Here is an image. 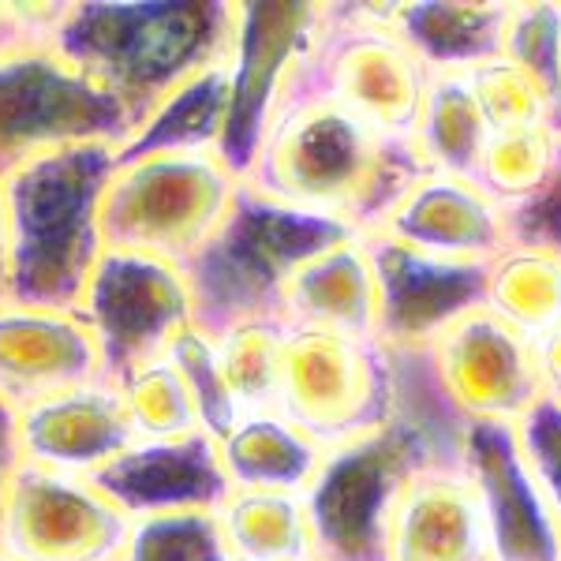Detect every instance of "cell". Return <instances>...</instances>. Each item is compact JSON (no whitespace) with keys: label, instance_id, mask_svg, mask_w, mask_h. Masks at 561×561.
<instances>
[{"label":"cell","instance_id":"cell-33","mask_svg":"<svg viewBox=\"0 0 561 561\" xmlns=\"http://www.w3.org/2000/svg\"><path fill=\"white\" fill-rule=\"evenodd\" d=\"M465 76L491 131L528 128V124H554V113L542 102V94L505 57L483 60L472 71H465Z\"/></svg>","mask_w":561,"mask_h":561},{"label":"cell","instance_id":"cell-5","mask_svg":"<svg viewBox=\"0 0 561 561\" xmlns=\"http://www.w3.org/2000/svg\"><path fill=\"white\" fill-rule=\"evenodd\" d=\"M240 184L217 150L121 161L102 203L105 248L187 266L229 214Z\"/></svg>","mask_w":561,"mask_h":561},{"label":"cell","instance_id":"cell-7","mask_svg":"<svg viewBox=\"0 0 561 561\" xmlns=\"http://www.w3.org/2000/svg\"><path fill=\"white\" fill-rule=\"evenodd\" d=\"M457 449L397 420L370 438L330 449L304 494L314 531V561H382L386 520L404 479L423 460Z\"/></svg>","mask_w":561,"mask_h":561},{"label":"cell","instance_id":"cell-38","mask_svg":"<svg viewBox=\"0 0 561 561\" xmlns=\"http://www.w3.org/2000/svg\"><path fill=\"white\" fill-rule=\"evenodd\" d=\"M20 465H23V454H20V434H15V409H8V404L0 401V510H4L8 483H12Z\"/></svg>","mask_w":561,"mask_h":561},{"label":"cell","instance_id":"cell-35","mask_svg":"<svg viewBox=\"0 0 561 561\" xmlns=\"http://www.w3.org/2000/svg\"><path fill=\"white\" fill-rule=\"evenodd\" d=\"M513 434H517L520 454L528 460L531 476H536L561 531V404L542 397L536 409L513 427Z\"/></svg>","mask_w":561,"mask_h":561},{"label":"cell","instance_id":"cell-24","mask_svg":"<svg viewBox=\"0 0 561 561\" xmlns=\"http://www.w3.org/2000/svg\"><path fill=\"white\" fill-rule=\"evenodd\" d=\"M232 105L229 57L203 68L176 87L121 147V161L153 158V153H206L221 147Z\"/></svg>","mask_w":561,"mask_h":561},{"label":"cell","instance_id":"cell-2","mask_svg":"<svg viewBox=\"0 0 561 561\" xmlns=\"http://www.w3.org/2000/svg\"><path fill=\"white\" fill-rule=\"evenodd\" d=\"M237 0H68L53 49L142 121L232 49Z\"/></svg>","mask_w":561,"mask_h":561},{"label":"cell","instance_id":"cell-21","mask_svg":"<svg viewBox=\"0 0 561 561\" xmlns=\"http://www.w3.org/2000/svg\"><path fill=\"white\" fill-rule=\"evenodd\" d=\"M382 285V345L423 348L460 311L479 304L483 266H449L364 237Z\"/></svg>","mask_w":561,"mask_h":561},{"label":"cell","instance_id":"cell-6","mask_svg":"<svg viewBox=\"0 0 561 561\" xmlns=\"http://www.w3.org/2000/svg\"><path fill=\"white\" fill-rule=\"evenodd\" d=\"M277 412L330 454L393 420V352L378 337L288 325Z\"/></svg>","mask_w":561,"mask_h":561},{"label":"cell","instance_id":"cell-10","mask_svg":"<svg viewBox=\"0 0 561 561\" xmlns=\"http://www.w3.org/2000/svg\"><path fill=\"white\" fill-rule=\"evenodd\" d=\"M420 356L442 404L465 427H517L547 397L536 345L483 304L449 319Z\"/></svg>","mask_w":561,"mask_h":561},{"label":"cell","instance_id":"cell-31","mask_svg":"<svg viewBox=\"0 0 561 561\" xmlns=\"http://www.w3.org/2000/svg\"><path fill=\"white\" fill-rule=\"evenodd\" d=\"M513 68L528 76L542 102L561 121V0H513L502 31V49Z\"/></svg>","mask_w":561,"mask_h":561},{"label":"cell","instance_id":"cell-26","mask_svg":"<svg viewBox=\"0 0 561 561\" xmlns=\"http://www.w3.org/2000/svg\"><path fill=\"white\" fill-rule=\"evenodd\" d=\"M479 304L539 345L561 322V251L510 243L483 266Z\"/></svg>","mask_w":561,"mask_h":561},{"label":"cell","instance_id":"cell-28","mask_svg":"<svg viewBox=\"0 0 561 561\" xmlns=\"http://www.w3.org/2000/svg\"><path fill=\"white\" fill-rule=\"evenodd\" d=\"M214 337L217 370L237 415L277 409L280 386V352H285V319H251L237 322Z\"/></svg>","mask_w":561,"mask_h":561},{"label":"cell","instance_id":"cell-11","mask_svg":"<svg viewBox=\"0 0 561 561\" xmlns=\"http://www.w3.org/2000/svg\"><path fill=\"white\" fill-rule=\"evenodd\" d=\"M76 311L98 341L105 382H121L135 367L161 359L195 325L184 266L113 248L102 251Z\"/></svg>","mask_w":561,"mask_h":561},{"label":"cell","instance_id":"cell-40","mask_svg":"<svg viewBox=\"0 0 561 561\" xmlns=\"http://www.w3.org/2000/svg\"><path fill=\"white\" fill-rule=\"evenodd\" d=\"M0 304H8V203H4V176H0Z\"/></svg>","mask_w":561,"mask_h":561},{"label":"cell","instance_id":"cell-42","mask_svg":"<svg viewBox=\"0 0 561 561\" xmlns=\"http://www.w3.org/2000/svg\"><path fill=\"white\" fill-rule=\"evenodd\" d=\"M554 128H558V131H561V121H558V124H554Z\"/></svg>","mask_w":561,"mask_h":561},{"label":"cell","instance_id":"cell-25","mask_svg":"<svg viewBox=\"0 0 561 561\" xmlns=\"http://www.w3.org/2000/svg\"><path fill=\"white\" fill-rule=\"evenodd\" d=\"M491 139L465 71H431L412 128V150L423 173L476 180L479 158Z\"/></svg>","mask_w":561,"mask_h":561},{"label":"cell","instance_id":"cell-34","mask_svg":"<svg viewBox=\"0 0 561 561\" xmlns=\"http://www.w3.org/2000/svg\"><path fill=\"white\" fill-rule=\"evenodd\" d=\"M165 356L173 359L176 370L184 375L187 389H192V401L198 409V420H203V431L210 434V438L229 431L232 420H237V409H232L229 393H225L210 333H203L198 325H192V330L180 333Z\"/></svg>","mask_w":561,"mask_h":561},{"label":"cell","instance_id":"cell-29","mask_svg":"<svg viewBox=\"0 0 561 561\" xmlns=\"http://www.w3.org/2000/svg\"><path fill=\"white\" fill-rule=\"evenodd\" d=\"M561 169V131L554 124H528V128L491 131L476 169V184L494 198L497 206L528 203L547 187V180Z\"/></svg>","mask_w":561,"mask_h":561},{"label":"cell","instance_id":"cell-27","mask_svg":"<svg viewBox=\"0 0 561 561\" xmlns=\"http://www.w3.org/2000/svg\"><path fill=\"white\" fill-rule=\"evenodd\" d=\"M217 524L232 561H314V531L304 494L229 491Z\"/></svg>","mask_w":561,"mask_h":561},{"label":"cell","instance_id":"cell-36","mask_svg":"<svg viewBox=\"0 0 561 561\" xmlns=\"http://www.w3.org/2000/svg\"><path fill=\"white\" fill-rule=\"evenodd\" d=\"M68 0H0V57L31 49V45H53Z\"/></svg>","mask_w":561,"mask_h":561},{"label":"cell","instance_id":"cell-14","mask_svg":"<svg viewBox=\"0 0 561 561\" xmlns=\"http://www.w3.org/2000/svg\"><path fill=\"white\" fill-rule=\"evenodd\" d=\"M367 237L449 266H486L510 248V225L476 180L420 173Z\"/></svg>","mask_w":561,"mask_h":561},{"label":"cell","instance_id":"cell-32","mask_svg":"<svg viewBox=\"0 0 561 561\" xmlns=\"http://www.w3.org/2000/svg\"><path fill=\"white\" fill-rule=\"evenodd\" d=\"M121 561H232L221 539L217 513H158L135 517Z\"/></svg>","mask_w":561,"mask_h":561},{"label":"cell","instance_id":"cell-19","mask_svg":"<svg viewBox=\"0 0 561 561\" xmlns=\"http://www.w3.org/2000/svg\"><path fill=\"white\" fill-rule=\"evenodd\" d=\"M94 483L135 517L210 510L229 497L217 442L206 431L165 442H131L121 457L94 476Z\"/></svg>","mask_w":561,"mask_h":561},{"label":"cell","instance_id":"cell-4","mask_svg":"<svg viewBox=\"0 0 561 561\" xmlns=\"http://www.w3.org/2000/svg\"><path fill=\"white\" fill-rule=\"evenodd\" d=\"M341 237L352 232L270 203L255 187L240 184L214 237L184 266L195 300V325L203 333H221L237 322L280 319L277 307L288 274Z\"/></svg>","mask_w":561,"mask_h":561},{"label":"cell","instance_id":"cell-23","mask_svg":"<svg viewBox=\"0 0 561 561\" xmlns=\"http://www.w3.org/2000/svg\"><path fill=\"white\" fill-rule=\"evenodd\" d=\"M217 457L232 491H288L307 494L319 476L325 449L277 409L243 412L217 434Z\"/></svg>","mask_w":561,"mask_h":561},{"label":"cell","instance_id":"cell-9","mask_svg":"<svg viewBox=\"0 0 561 561\" xmlns=\"http://www.w3.org/2000/svg\"><path fill=\"white\" fill-rule=\"evenodd\" d=\"M330 15V0H237L229 49L232 105L217 153L240 180L288 87L319 53Z\"/></svg>","mask_w":561,"mask_h":561},{"label":"cell","instance_id":"cell-13","mask_svg":"<svg viewBox=\"0 0 561 561\" xmlns=\"http://www.w3.org/2000/svg\"><path fill=\"white\" fill-rule=\"evenodd\" d=\"M128 513L94 479L20 465L0 510V554L12 561H121Z\"/></svg>","mask_w":561,"mask_h":561},{"label":"cell","instance_id":"cell-8","mask_svg":"<svg viewBox=\"0 0 561 561\" xmlns=\"http://www.w3.org/2000/svg\"><path fill=\"white\" fill-rule=\"evenodd\" d=\"M135 124L116 98L53 45L0 57V176L83 142H124Z\"/></svg>","mask_w":561,"mask_h":561},{"label":"cell","instance_id":"cell-37","mask_svg":"<svg viewBox=\"0 0 561 561\" xmlns=\"http://www.w3.org/2000/svg\"><path fill=\"white\" fill-rule=\"evenodd\" d=\"M505 225H510V243L561 251V169L528 203L505 210Z\"/></svg>","mask_w":561,"mask_h":561},{"label":"cell","instance_id":"cell-22","mask_svg":"<svg viewBox=\"0 0 561 561\" xmlns=\"http://www.w3.org/2000/svg\"><path fill=\"white\" fill-rule=\"evenodd\" d=\"M513 0H378L382 20L431 71H472L497 57Z\"/></svg>","mask_w":561,"mask_h":561},{"label":"cell","instance_id":"cell-1","mask_svg":"<svg viewBox=\"0 0 561 561\" xmlns=\"http://www.w3.org/2000/svg\"><path fill=\"white\" fill-rule=\"evenodd\" d=\"M311 65L277 105L243 184L270 203L367 237L423 165L412 139L375 128L325 94L311 79Z\"/></svg>","mask_w":561,"mask_h":561},{"label":"cell","instance_id":"cell-30","mask_svg":"<svg viewBox=\"0 0 561 561\" xmlns=\"http://www.w3.org/2000/svg\"><path fill=\"white\" fill-rule=\"evenodd\" d=\"M113 386L121 389L135 442H165L203 431L192 389H187L184 375L169 356L135 367L131 375H124Z\"/></svg>","mask_w":561,"mask_h":561},{"label":"cell","instance_id":"cell-39","mask_svg":"<svg viewBox=\"0 0 561 561\" xmlns=\"http://www.w3.org/2000/svg\"><path fill=\"white\" fill-rule=\"evenodd\" d=\"M536 352H539V370H542V386H547V397L554 404H561V322L539 341Z\"/></svg>","mask_w":561,"mask_h":561},{"label":"cell","instance_id":"cell-20","mask_svg":"<svg viewBox=\"0 0 561 561\" xmlns=\"http://www.w3.org/2000/svg\"><path fill=\"white\" fill-rule=\"evenodd\" d=\"M277 314L300 330L382 341V285L364 237H341L307 255L280 288Z\"/></svg>","mask_w":561,"mask_h":561},{"label":"cell","instance_id":"cell-17","mask_svg":"<svg viewBox=\"0 0 561 561\" xmlns=\"http://www.w3.org/2000/svg\"><path fill=\"white\" fill-rule=\"evenodd\" d=\"M23 465L94 479L135 442L121 389L105 378L15 409Z\"/></svg>","mask_w":561,"mask_h":561},{"label":"cell","instance_id":"cell-12","mask_svg":"<svg viewBox=\"0 0 561 561\" xmlns=\"http://www.w3.org/2000/svg\"><path fill=\"white\" fill-rule=\"evenodd\" d=\"M311 79L375 128L412 139L431 68L401 42L378 4H337L314 53Z\"/></svg>","mask_w":561,"mask_h":561},{"label":"cell","instance_id":"cell-16","mask_svg":"<svg viewBox=\"0 0 561 561\" xmlns=\"http://www.w3.org/2000/svg\"><path fill=\"white\" fill-rule=\"evenodd\" d=\"M460 460L472 476L494 561H561V531L513 427H465Z\"/></svg>","mask_w":561,"mask_h":561},{"label":"cell","instance_id":"cell-15","mask_svg":"<svg viewBox=\"0 0 561 561\" xmlns=\"http://www.w3.org/2000/svg\"><path fill=\"white\" fill-rule=\"evenodd\" d=\"M382 561H494L483 502L457 454L423 460L386 520Z\"/></svg>","mask_w":561,"mask_h":561},{"label":"cell","instance_id":"cell-3","mask_svg":"<svg viewBox=\"0 0 561 561\" xmlns=\"http://www.w3.org/2000/svg\"><path fill=\"white\" fill-rule=\"evenodd\" d=\"M116 165V142H83L4 176L8 304L76 311L105 251L102 203Z\"/></svg>","mask_w":561,"mask_h":561},{"label":"cell","instance_id":"cell-18","mask_svg":"<svg viewBox=\"0 0 561 561\" xmlns=\"http://www.w3.org/2000/svg\"><path fill=\"white\" fill-rule=\"evenodd\" d=\"M98 378L102 352L83 314L68 307L0 304V401L8 409Z\"/></svg>","mask_w":561,"mask_h":561},{"label":"cell","instance_id":"cell-41","mask_svg":"<svg viewBox=\"0 0 561 561\" xmlns=\"http://www.w3.org/2000/svg\"><path fill=\"white\" fill-rule=\"evenodd\" d=\"M0 561H12V558H8V554H0Z\"/></svg>","mask_w":561,"mask_h":561}]
</instances>
